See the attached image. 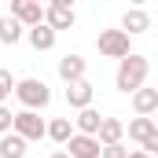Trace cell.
<instances>
[{"label": "cell", "mask_w": 158, "mask_h": 158, "mask_svg": "<svg viewBox=\"0 0 158 158\" xmlns=\"http://www.w3.org/2000/svg\"><path fill=\"white\" fill-rule=\"evenodd\" d=\"M92 99H96V88H92V81L66 85V103H70L74 110H88V107H92Z\"/></svg>", "instance_id": "obj_9"}, {"label": "cell", "mask_w": 158, "mask_h": 158, "mask_svg": "<svg viewBox=\"0 0 158 158\" xmlns=\"http://www.w3.org/2000/svg\"><path fill=\"white\" fill-rule=\"evenodd\" d=\"M48 158H70V155H66V151H55V155H48Z\"/></svg>", "instance_id": "obj_24"}, {"label": "cell", "mask_w": 158, "mask_h": 158, "mask_svg": "<svg viewBox=\"0 0 158 158\" xmlns=\"http://www.w3.org/2000/svg\"><path fill=\"white\" fill-rule=\"evenodd\" d=\"M147 70H151V63H147L140 52H132L129 59H121V63H118L114 88H118V92H125V96H136V92L143 88V81H147Z\"/></svg>", "instance_id": "obj_1"}, {"label": "cell", "mask_w": 158, "mask_h": 158, "mask_svg": "<svg viewBox=\"0 0 158 158\" xmlns=\"http://www.w3.org/2000/svg\"><path fill=\"white\" fill-rule=\"evenodd\" d=\"M103 147H114V143H121L125 140V121L121 118H103V125H99V136H96Z\"/></svg>", "instance_id": "obj_11"}, {"label": "cell", "mask_w": 158, "mask_h": 158, "mask_svg": "<svg viewBox=\"0 0 158 158\" xmlns=\"http://www.w3.org/2000/svg\"><path fill=\"white\" fill-rule=\"evenodd\" d=\"M15 85H19V81L11 77V70H4V66H0V107H4V99L15 92Z\"/></svg>", "instance_id": "obj_19"}, {"label": "cell", "mask_w": 158, "mask_h": 158, "mask_svg": "<svg viewBox=\"0 0 158 158\" xmlns=\"http://www.w3.org/2000/svg\"><path fill=\"white\" fill-rule=\"evenodd\" d=\"M99 125H103V114H99L96 107L77 110V118H74V129H77L81 136H99Z\"/></svg>", "instance_id": "obj_12"}, {"label": "cell", "mask_w": 158, "mask_h": 158, "mask_svg": "<svg viewBox=\"0 0 158 158\" xmlns=\"http://www.w3.org/2000/svg\"><path fill=\"white\" fill-rule=\"evenodd\" d=\"M129 158H151L147 151H129Z\"/></svg>", "instance_id": "obj_23"}, {"label": "cell", "mask_w": 158, "mask_h": 158, "mask_svg": "<svg viewBox=\"0 0 158 158\" xmlns=\"http://www.w3.org/2000/svg\"><path fill=\"white\" fill-rule=\"evenodd\" d=\"M99 158H129V147L125 143H114V147H103V155Z\"/></svg>", "instance_id": "obj_21"}, {"label": "cell", "mask_w": 158, "mask_h": 158, "mask_svg": "<svg viewBox=\"0 0 158 158\" xmlns=\"http://www.w3.org/2000/svg\"><path fill=\"white\" fill-rule=\"evenodd\" d=\"M85 55H77V52H66L63 59H59V77L66 81V85H77V81H85Z\"/></svg>", "instance_id": "obj_7"}, {"label": "cell", "mask_w": 158, "mask_h": 158, "mask_svg": "<svg viewBox=\"0 0 158 158\" xmlns=\"http://www.w3.org/2000/svg\"><path fill=\"white\" fill-rule=\"evenodd\" d=\"M11 19H19L26 30L44 26V4L40 0H11Z\"/></svg>", "instance_id": "obj_6"}, {"label": "cell", "mask_w": 158, "mask_h": 158, "mask_svg": "<svg viewBox=\"0 0 158 158\" xmlns=\"http://www.w3.org/2000/svg\"><path fill=\"white\" fill-rule=\"evenodd\" d=\"M22 30H26V26H22L19 19L4 15V19H0V44H19V40H22Z\"/></svg>", "instance_id": "obj_17"}, {"label": "cell", "mask_w": 158, "mask_h": 158, "mask_svg": "<svg viewBox=\"0 0 158 158\" xmlns=\"http://www.w3.org/2000/svg\"><path fill=\"white\" fill-rule=\"evenodd\" d=\"M11 129H15V114H11L7 107H0V136H7Z\"/></svg>", "instance_id": "obj_20"}, {"label": "cell", "mask_w": 158, "mask_h": 158, "mask_svg": "<svg viewBox=\"0 0 158 158\" xmlns=\"http://www.w3.org/2000/svg\"><path fill=\"white\" fill-rule=\"evenodd\" d=\"M0 158H26V140L19 132L0 136Z\"/></svg>", "instance_id": "obj_16"}, {"label": "cell", "mask_w": 158, "mask_h": 158, "mask_svg": "<svg viewBox=\"0 0 158 158\" xmlns=\"http://www.w3.org/2000/svg\"><path fill=\"white\" fill-rule=\"evenodd\" d=\"M132 110H136V118H151L158 110V88H140L132 96Z\"/></svg>", "instance_id": "obj_13"}, {"label": "cell", "mask_w": 158, "mask_h": 158, "mask_svg": "<svg viewBox=\"0 0 158 158\" xmlns=\"http://www.w3.org/2000/svg\"><path fill=\"white\" fill-rule=\"evenodd\" d=\"M15 96H19L22 110H44V107L52 103V88H48L40 77H22L19 85H15Z\"/></svg>", "instance_id": "obj_2"}, {"label": "cell", "mask_w": 158, "mask_h": 158, "mask_svg": "<svg viewBox=\"0 0 158 158\" xmlns=\"http://www.w3.org/2000/svg\"><path fill=\"white\" fill-rule=\"evenodd\" d=\"M158 125H155V118H132L129 125H125V132H129V140H136V143H143L151 132H155Z\"/></svg>", "instance_id": "obj_18"}, {"label": "cell", "mask_w": 158, "mask_h": 158, "mask_svg": "<svg viewBox=\"0 0 158 158\" xmlns=\"http://www.w3.org/2000/svg\"><path fill=\"white\" fill-rule=\"evenodd\" d=\"M129 33L125 30H99V37H96V48H99V55L103 59H129L132 55V48H129Z\"/></svg>", "instance_id": "obj_3"}, {"label": "cell", "mask_w": 158, "mask_h": 158, "mask_svg": "<svg viewBox=\"0 0 158 158\" xmlns=\"http://www.w3.org/2000/svg\"><path fill=\"white\" fill-rule=\"evenodd\" d=\"M11 132H19L26 143H33V140H44L48 136V121L40 118L37 110H19L15 114V129Z\"/></svg>", "instance_id": "obj_4"}, {"label": "cell", "mask_w": 158, "mask_h": 158, "mask_svg": "<svg viewBox=\"0 0 158 158\" xmlns=\"http://www.w3.org/2000/svg\"><path fill=\"white\" fill-rule=\"evenodd\" d=\"M66 155H70V158H99V155H103V143H99L96 136L74 132V140L66 143Z\"/></svg>", "instance_id": "obj_8"}, {"label": "cell", "mask_w": 158, "mask_h": 158, "mask_svg": "<svg viewBox=\"0 0 158 158\" xmlns=\"http://www.w3.org/2000/svg\"><path fill=\"white\" fill-rule=\"evenodd\" d=\"M140 151H147V155H151V158L158 155V129H155V132H151V136H147V140H143V143H140Z\"/></svg>", "instance_id": "obj_22"}, {"label": "cell", "mask_w": 158, "mask_h": 158, "mask_svg": "<svg viewBox=\"0 0 158 158\" xmlns=\"http://www.w3.org/2000/svg\"><path fill=\"white\" fill-rule=\"evenodd\" d=\"M26 37H30V44H33L37 52H52L59 33H55V30H52V26L44 22V26H33V30H26Z\"/></svg>", "instance_id": "obj_14"}, {"label": "cell", "mask_w": 158, "mask_h": 158, "mask_svg": "<svg viewBox=\"0 0 158 158\" xmlns=\"http://www.w3.org/2000/svg\"><path fill=\"white\" fill-rule=\"evenodd\" d=\"M121 30H125L129 37H136V33H147V30H151V15H147L143 7H129V11L121 15Z\"/></svg>", "instance_id": "obj_10"}, {"label": "cell", "mask_w": 158, "mask_h": 158, "mask_svg": "<svg viewBox=\"0 0 158 158\" xmlns=\"http://www.w3.org/2000/svg\"><path fill=\"white\" fill-rule=\"evenodd\" d=\"M44 22L59 33V30H70V26L77 22V15H74L70 0H52V4H44Z\"/></svg>", "instance_id": "obj_5"}, {"label": "cell", "mask_w": 158, "mask_h": 158, "mask_svg": "<svg viewBox=\"0 0 158 158\" xmlns=\"http://www.w3.org/2000/svg\"><path fill=\"white\" fill-rule=\"evenodd\" d=\"M74 132H77V129H74L70 118H52L48 121V140H55V143H63V147L74 140Z\"/></svg>", "instance_id": "obj_15"}]
</instances>
